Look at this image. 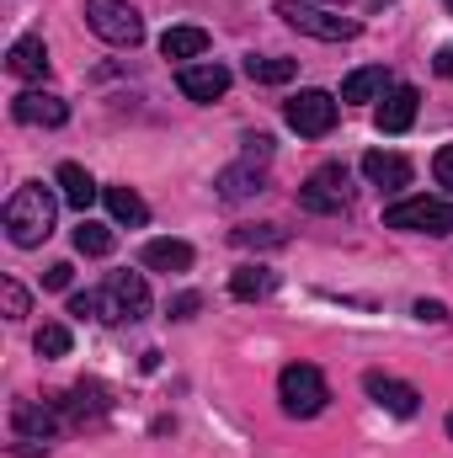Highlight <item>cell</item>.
Returning a JSON list of instances; mask_svg holds the SVG:
<instances>
[{
  "label": "cell",
  "mask_w": 453,
  "mask_h": 458,
  "mask_svg": "<svg viewBox=\"0 0 453 458\" xmlns=\"http://www.w3.org/2000/svg\"><path fill=\"white\" fill-rule=\"evenodd\" d=\"M54 214H59L54 192H48L43 182H27V187H16V192L5 198L0 225H5V234H11V245L32 250V245H43V240L54 234Z\"/></svg>",
  "instance_id": "1"
},
{
  "label": "cell",
  "mask_w": 453,
  "mask_h": 458,
  "mask_svg": "<svg viewBox=\"0 0 453 458\" xmlns=\"http://www.w3.org/2000/svg\"><path fill=\"white\" fill-rule=\"evenodd\" d=\"M278 400H283V416L310 421V416H321V411H326L331 389H326V378H321V368H315V362H288V368L278 373Z\"/></svg>",
  "instance_id": "2"
},
{
  "label": "cell",
  "mask_w": 453,
  "mask_h": 458,
  "mask_svg": "<svg viewBox=\"0 0 453 458\" xmlns=\"http://www.w3.org/2000/svg\"><path fill=\"white\" fill-rule=\"evenodd\" d=\"M150 315V283L139 272H107L102 293H97V320H144Z\"/></svg>",
  "instance_id": "3"
},
{
  "label": "cell",
  "mask_w": 453,
  "mask_h": 458,
  "mask_svg": "<svg viewBox=\"0 0 453 458\" xmlns=\"http://www.w3.org/2000/svg\"><path fill=\"white\" fill-rule=\"evenodd\" d=\"M384 229L406 234H453V198H400L384 208Z\"/></svg>",
  "instance_id": "4"
},
{
  "label": "cell",
  "mask_w": 453,
  "mask_h": 458,
  "mask_svg": "<svg viewBox=\"0 0 453 458\" xmlns=\"http://www.w3.org/2000/svg\"><path fill=\"white\" fill-rule=\"evenodd\" d=\"M86 27L113 48H139L144 43V16L128 0H86Z\"/></svg>",
  "instance_id": "5"
},
{
  "label": "cell",
  "mask_w": 453,
  "mask_h": 458,
  "mask_svg": "<svg viewBox=\"0 0 453 458\" xmlns=\"http://www.w3.org/2000/svg\"><path fill=\"white\" fill-rule=\"evenodd\" d=\"M278 16H283L294 32L321 38V43H352V38L363 32L352 16H331V11H321V5H310V0H278Z\"/></svg>",
  "instance_id": "6"
},
{
  "label": "cell",
  "mask_w": 453,
  "mask_h": 458,
  "mask_svg": "<svg viewBox=\"0 0 453 458\" xmlns=\"http://www.w3.org/2000/svg\"><path fill=\"white\" fill-rule=\"evenodd\" d=\"M299 208H304V214H346V208H352L346 165H321L315 176H304V187H299Z\"/></svg>",
  "instance_id": "7"
},
{
  "label": "cell",
  "mask_w": 453,
  "mask_h": 458,
  "mask_svg": "<svg viewBox=\"0 0 453 458\" xmlns=\"http://www.w3.org/2000/svg\"><path fill=\"white\" fill-rule=\"evenodd\" d=\"M283 123L299 133V139H326L337 128V97L331 91H299L288 107H283Z\"/></svg>",
  "instance_id": "8"
},
{
  "label": "cell",
  "mask_w": 453,
  "mask_h": 458,
  "mask_svg": "<svg viewBox=\"0 0 453 458\" xmlns=\"http://www.w3.org/2000/svg\"><path fill=\"white\" fill-rule=\"evenodd\" d=\"M11 427H16V437L48 443V437H59L64 411H59V405H43V400H16V405H11Z\"/></svg>",
  "instance_id": "9"
},
{
  "label": "cell",
  "mask_w": 453,
  "mask_h": 458,
  "mask_svg": "<svg viewBox=\"0 0 453 458\" xmlns=\"http://www.w3.org/2000/svg\"><path fill=\"white\" fill-rule=\"evenodd\" d=\"M11 117L27 128H59L70 117V102L54 91H21V97H11Z\"/></svg>",
  "instance_id": "10"
},
{
  "label": "cell",
  "mask_w": 453,
  "mask_h": 458,
  "mask_svg": "<svg viewBox=\"0 0 453 458\" xmlns=\"http://www.w3.org/2000/svg\"><path fill=\"white\" fill-rule=\"evenodd\" d=\"M176 86H182L187 102H219L229 91V70L214 64V59H209V64H182V70H176Z\"/></svg>",
  "instance_id": "11"
},
{
  "label": "cell",
  "mask_w": 453,
  "mask_h": 458,
  "mask_svg": "<svg viewBox=\"0 0 453 458\" xmlns=\"http://www.w3.org/2000/svg\"><path fill=\"white\" fill-rule=\"evenodd\" d=\"M363 389H368V400H373L379 411H389V416H416V411H422V394H416L411 384L389 378V373H368Z\"/></svg>",
  "instance_id": "12"
},
{
  "label": "cell",
  "mask_w": 453,
  "mask_h": 458,
  "mask_svg": "<svg viewBox=\"0 0 453 458\" xmlns=\"http://www.w3.org/2000/svg\"><path fill=\"white\" fill-rule=\"evenodd\" d=\"M416 102H422V91H416V86H389V91H384V102H379V113H373L379 133H406V128L416 123Z\"/></svg>",
  "instance_id": "13"
},
{
  "label": "cell",
  "mask_w": 453,
  "mask_h": 458,
  "mask_svg": "<svg viewBox=\"0 0 453 458\" xmlns=\"http://www.w3.org/2000/svg\"><path fill=\"white\" fill-rule=\"evenodd\" d=\"M363 176H368L373 187L395 192V187H411V160L395 155V149H368V155H363Z\"/></svg>",
  "instance_id": "14"
},
{
  "label": "cell",
  "mask_w": 453,
  "mask_h": 458,
  "mask_svg": "<svg viewBox=\"0 0 453 458\" xmlns=\"http://www.w3.org/2000/svg\"><path fill=\"white\" fill-rule=\"evenodd\" d=\"M59 411H64L70 421H81V427H86V421H102V416L113 411V400H107V389H102V384L81 378V384H75V389L59 400Z\"/></svg>",
  "instance_id": "15"
},
{
  "label": "cell",
  "mask_w": 453,
  "mask_h": 458,
  "mask_svg": "<svg viewBox=\"0 0 453 458\" xmlns=\"http://www.w3.org/2000/svg\"><path fill=\"white\" fill-rule=\"evenodd\" d=\"M5 70H11L16 81H43V75H48V48H43V38H16V43L5 48Z\"/></svg>",
  "instance_id": "16"
},
{
  "label": "cell",
  "mask_w": 453,
  "mask_h": 458,
  "mask_svg": "<svg viewBox=\"0 0 453 458\" xmlns=\"http://www.w3.org/2000/svg\"><path fill=\"white\" fill-rule=\"evenodd\" d=\"M389 91V70L384 64H368V70H352L341 81V102H384Z\"/></svg>",
  "instance_id": "17"
},
{
  "label": "cell",
  "mask_w": 453,
  "mask_h": 458,
  "mask_svg": "<svg viewBox=\"0 0 453 458\" xmlns=\"http://www.w3.org/2000/svg\"><path fill=\"white\" fill-rule=\"evenodd\" d=\"M59 192H64V203H70V208H81V214L102 198V187L91 182V171H86V165H75V160H64V165H59Z\"/></svg>",
  "instance_id": "18"
},
{
  "label": "cell",
  "mask_w": 453,
  "mask_h": 458,
  "mask_svg": "<svg viewBox=\"0 0 453 458\" xmlns=\"http://www.w3.org/2000/svg\"><path fill=\"white\" fill-rule=\"evenodd\" d=\"M139 261H144L150 272H187V267H192V245H187V240H150V245L139 250Z\"/></svg>",
  "instance_id": "19"
},
{
  "label": "cell",
  "mask_w": 453,
  "mask_h": 458,
  "mask_svg": "<svg viewBox=\"0 0 453 458\" xmlns=\"http://www.w3.org/2000/svg\"><path fill=\"white\" fill-rule=\"evenodd\" d=\"M261 187H267V176L256 171V160L229 165V171H219V182H214V192H219L225 203H240V198H251V192H261Z\"/></svg>",
  "instance_id": "20"
},
{
  "label": "cell",
  "mask_w": 453,
  "mask_h": 458,
  "mask_svg": "<svg viewBox=\"0 0 453 458\" xmlns=\"http://www.w3.org/2000/svg\"><path fill=\"white\" fill-rule=\"evenodd\" d=\"M102 203H107V214H113L117 225H128V229L150 225V203L133 187H102Z\"/></svg>",
  "instance_id": "21"
},
{
  "label": "cell",
  "mask_w": 453,
  "mask_h": 458,
  "mask_svg": "<svg viewBox=\"0 0 453 458\" xmlns=\"http://www.w3.org/2000/svg\"><path fill=\"white\" fill-rule=\"evenodd\" d=\"M160 54L166 59H203L209 54V32L203 27H166L160 32Z\"/></svg>",
  "instance_id": "22"
},
{
  "label": "cell",
  "mask_w": 453,
  "mask_h": 458,
  "mask_svg": "<svg viewBox=\"0 0 453 458\" xmlns=\"http://www.w3.org/2000/svg\"><path fill=\"white\" fill-rule=\"evenodd\" d=\"M245 75L256 81V86H283V81H294L299 75V59H278V54H267V59H245Z\"/></svg>",
  "instance_id": "23"
},
{
  "label": "cell",
  "mask_w": 453,
  "mask_h": 458,
  "mask_svg": "<svg viewBox=\"0 0 453 458\" xmlns=\"http://www.w3.org/2000/svg\"><path fill=\"white\" fill-rule=\"evenodd\" d=\"M272 288H278V272H267V267H235V277H229L235 299H267Z\"/></svg>",
  "instance_id": "24"
},
{
  "label": "cell",
  "mask_w": 453,
  "mask_h": 458,
  "mask_svg": "<svg viewBox=\"0 0 453 458\" xmlns=\"http://www.w3.org/2000/svg\"><path fill=\"white\" fill-rule=\"evenodd\" d=\"M229 240H235L240 250H278V245H288V229H278V225H240Z\"/></svg>",
  "instance_id": "25"
},
{
  "label": "cell",
  "mask_w": 453,
  "mask_h": 458,
  "mask_svg": "<svg viewBox=\"0 0 453 458\" xmlns=\"http://www.w3.org/2000/svg\"><path fill=\"white\" fill-rule=\"evenodd\" d=\"M117 234L107 225H97V219H81V229H75V250L81 256H113Z\"/></svg>",
  "instance_id": "26"
},
{
  "label": "cell",
  "mask_w": 453,
  "mask_h": 458,
  "mask_svg": "<svg viewBox=\"0 0 453 458\" xmlns=\"http://www.w3.org/2000/svg\"><path fill=\"white\" fill-rule=\"evenodd\" d=\"M32 352L38 357H70V326H43L32 336Z\"/></svg>",
  "instance_id": "27"
},
{
  "label": "cell",
  "mask_w": 453,
  "mask_h": 458,
  "mask_svg": "<svg viewBox=\"0 0 453 458\" xmlns=\"http://www.w3.org/2000/svg\"><path fill=\"white\" fill-rule=\"evenodd\" d=\"M0 304H5V320H21V315H27V288H21L16 277H5V283H0Z\"/></svg>",
  "instance_id": "28"
},
{
  "label": "cell",
  "mask_w": 453,
  "mask_h": 458,
  "mask_svg": "<svg viewBox=\"0 0 453 458\" xmlns=\"http://www.w3.org/2000/svg\"><path fill=\"white\" fill-rule=\"evenodd\" d=\"M432 176H438V187L453 192V144H443V149L432 155Z\"/></svg>",
  "instance_id": "29"
},
{
  "label": "cell",
  "mask_w": 453,
  "mask_h": 458,
  "mask_svg": "<svg viewBox=\"0 0 453 458\" xmlns=\"http://www.w3.org/2000/svg\"><path fill=\"white\" fill-rule=\"evenodd\" d=\"M198 304H203L198 293H176V299H171V320H192V315H198Z\"/></svg>",
  "instance_id": "30"
},
{
  "label": "cell",
  "mask_w": 453,
  "mask_h": 458,
  "mask_svg": "<svg viewBox=\"0 0 453 458\" xmlns=\"http://www.w3.org/2000/svg\"><path fill=\"white\" fill-rule=\"evenodd\" d=\"M70 272H75L70 261H54V267L43 272V288H70Z\"/></svg>",
  "instance_id": "31"
},
{
  "label": "cell",
  "mask_w": 453,
  "mask_h": 458,
  "mask_svg": "<svg viewBox=\"0 0 453 458\" xmlns=\"http://www.w3.org/2000/svg\"><path fill=\"white\" fill-rule=\"evenodd\" d=\"M70 315H81V320H97V293H70Z\"/></svg>",
  "instance_id": "32"
},
{
  "label": "cell",
  "mask_w": 453,
  "mask_h": 458,
  "mask_svg": "<svg viewBox=\"0 0 453 458\" xmlns=\"http://www.w3.org/2000/svg\"><path fill=\"white\" fill-rule=\"evenodd\" d=\"M416 320H449V304H438V299H416Z\"/></svg>",
  "instance_id": "33"
},
{
  "label": "cell",
  "mask_w": 453,
  "mask_h": 458,
  "mask_svg": "<svg viewBox=\"0 0 453 458\" xmlns=\"http://www.w3.org/2000/svg\"><path fill=\"white\" fill-rule=\"evenodd\" d=\"M267 155H272V139L267 133H251L245 139V160H267Z\"/></svg>",
  "instance_id": "34"
},
{
  "label": "cell",
  "mask_w": 453,
  "mask_h": 458,
  "mask_svg": "<svg viewBox=\"0 0 453 458\" xmlns=\"http://www.w3.org/2000/svg\"><path fill=\"white\" fill-rule=\"evenodd\" d=\"M11 458H48V448H32V437H21V443H11Z\"/></svg>",
  "instance_id": "35"
},
{
  "label": "cell",
  "mask_w": 453,
  "mask_h": 458,
  "mask_svg": "<svg viewBox=\"0 0 453 458\" xmlns=\"http://www.w3.org/2000/svg\"><path fill=\"white\" fill-rule=\"evenodd\" d=\"M432 70H438V75H443V81H453V48H443V54H438V59H432Z\"/></svg>",
  "instance_id": "36"
},
{
  "label": "cell",
  "mask_w": 453,
  "mask_h": 458,
  "mask_svg": "<svg viewBox=\"0 0 453 458\" xmlns=\"http://www.w3.org/2000/svg\"><path fill=\"white\" fill-rule=\"evenodd\" d=\"M326 5H346V0H326Z\"/></svg>",
  "instance_id": "37"
},
{
  "label": "cell",
  "mask_w": 453,
  "mask_h": 458,
  "mask_svg": "<svg viewBox=\"0 0 453 458\" xmlns=\"http://www.w3.org/2000/svg\"><path fill=\"white\" fill-rule=\"evenodd\" d=\"M449 437H453V416H449Z\"/></svg>",
  "instance_id": "38"
},
{
  "label": "cell",
  "mask_w": 453,
  "mask_h": 458,
  "mask_svg": "<svg viewBox=\"0 0 453 458\" xmlns=\"http://www.w3.org/2000/svg\"><path fill=\"white\" fill-rule=\"evenodd\" d=\"M443 5H449V11H453V0H443Z\"/></svg>",
  "instance_id": "39"
}]
</instances>
